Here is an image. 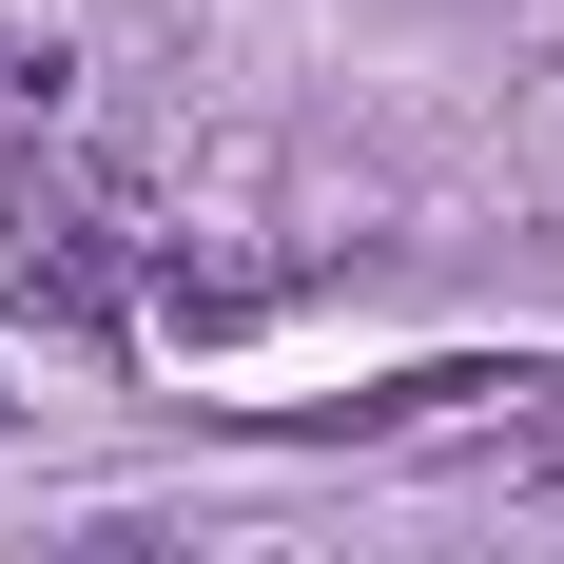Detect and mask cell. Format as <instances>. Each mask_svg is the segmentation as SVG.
<instances>
[{
  "mask_svg": "<svg viewBox=\"0 0 564 564\" xmlns=\"http://www.w3.org/2000/svg\"><path fill=\"white\" fill-rule=\"evenodd\" d=\"M0 292H20L40 332H117V312H137V273H117V215H98V195H58L40 156L0 175Z\"/></svg>",
  "mask_w": 564,
  "mask_h": 564,
  "instance_id": "cell-1",
  "label": "cell"
},
{
  "mask_svg": "<svg viewBox=\"0 0 564 564\" xmlns=\"http://www.w3.org/2000/svg\"><path fill=\"white\" fill-rule=\"evenodd\" d=\"M58 117V40H0V137H40Z\"/></svg>",
  "mask_w": 564,
  "mask_h": 564,
  "instance_id": "cell-2",
  "label": "cell"
},
{
  "mask_svg": "<svg viewBox=\"0 0 564 564\" xmlns=\"http://www.w3.org/2000/svg\"><path fill=\"white\" fill-rule=\"evenodd\" d=\"M58 564H195V545H175V525H78Z\"/></svg>",
  "mask_w": 564,
  "mask_h": 564,
  "instance_id": "cell-3",
  "label": "cell"
},
{
  "mask_svg": "<svg viewBox=\"0 0 564 564\" xmlns=\"http://www.w3.org/2000/svg\"><path fill=\"white\" fill-rule=\"evenodd\" d=\"M507 448H525V467H545V487H564V390H545V409H525V429H507Z\"/></svg>",
  "mask_w": 564,
  "mask_h": 564,
  "instance_id": "cell-4",
  "label": "cell"
}]
</instances>
